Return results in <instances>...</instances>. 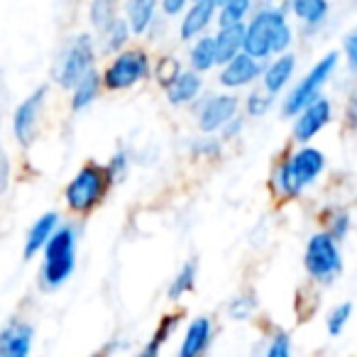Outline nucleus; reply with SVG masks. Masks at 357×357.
Listing matches in <instances>:
<instances>
[{
  "mask_svg": "<svg viewBox=\"0 0 357 357\" xmlns=\"http://www.w3.org/2000/svg\"><path fill=\"white\" fill-rule=\"evenodd\" d=\"M294 118H296V123H294V139L306 144V142H311L328 123H331L333 105H331V100L318 96V98H313L308 105H303Z\"/></svg>",
  "mask_w": 357,
  "mask_h": 357,
  "instance_id": "9d476101",
  "label": "nucleus"
},
{
  "mask_svg": "<svg viewBox=\"0 0 357 357\" xmlns=\"http://www.w3.org/2000/svg\"><path fill=\"white\" fill-rule=\"evenodd\" d=\"M220 152V144L215 139H201V144H196V154H215Z\"/></svg>",
  "mask_w": 357,
  "mask_h": 357,
  "instance_id": "ea45409f",
  "label": "nucleus"
},
{
  "mask_svg": "<svg viewBox=\"0 0 357 357\" xmlns=\"http://www.w3.org/2000/svg\"><path fill=\"white\" fill-rule=\"evenodd\" d=\"M267 3H274V0H267Z\"/></svg>",
  "mask_w": 357,
  "mask_h": 357,
  "instance_id": "37998d69",
  "label": "nucleus"
},
{
  "mask_svg": "<svg viewBox=\"0 0 357 357\" xmlns=\"http://www.w3.org/2000/svg\"><path fill=\"white\" fill-rule=\"evenodd\" d=\"M108 174H110V178H113V184L123 181L125 174H128V154H125V152L115 154V157L110 159V164H108Z\"/></svg>",
  "mask_w": 357,
  "mask_h": 357,
  "instance_id": "f704fd0d",
  "label": "nucleus"
},
{
  "mask_svg": "<svg viewBox=\"0 0 357 357\" xmlns=\"http://www.w3.org/2000/svg\"><path fill=\"white\" fill-rule=\"evenodd\" d=\"M32 331L30 323L10 321L0 331V357H27L32 350Z\"/></svg>",
  "mask_w": 357,
  "mask_h": 357,
  "instance_id": "ddd939ff",
  "label": "nucleus"
},
{
  "mask_svg": "<svg viewBox=\"0 0 357 357\" xmlns=\"http://www.w3.org/2000/svg\"><path fill=\"white\" fill-rule=\"evenodd\" d=\"M211 335H213V326L206 316H199L189 323L184 333V340H181V347H178V355L181 357H196L201 352H206L211 342Z\"/></svg>",
  "mask_w": 357,
  "mask_h": 357,
  "instance_id": "a211bd4d",
  "label": "nucleus"
},
{
  "mask_svg": "<svg viewBox=\"0 0 357 357\" xmlns=\"http://www.w3.org/2000/svg\"><path fill=\"white\" fill-rule=\"evenodd\" d=\"M248 113L252 115V118H262V115H267L269 110H272L274 105V93H269L267 89H259V91H252L248 98Z\"/></svg>",
  "mask_w": 357,
  "mask_h": 357,
  "instance_id": "c756f323",
  "label": "nucleus"
},
{
  "mask_svg": "<svg viewBox=\"0 0 357 357\" xmlns=\"http://www.w3.org/2000/svg\"><path fill=\"white\" fill-rule=\"evenodd\" d=\"M178 321H181V318H178V316H167V318H164V321L159 323L157 331H154V335L149 337L147 347H144V355H147V357L159 355V350H162V347L167 345L169 337L174 335V331H176Z\"/></svg>",
  "mask_w": 357,
  "mask_h": 357,
  "instance_id": "bb28decb",
  "label": "nucleus"
},
{
  "mask_svg": "<svg viewBox=\"0 0 357 357\" xmlns=\"http://www.w3.org/2000/svg\"><path fill=\"white\" fill-rule=\"evenodd\" d=\"M335 66H337V52H328L323 59H318L316 66H313V69L294 86L291 93L287 96V100H284V115L294 118L303 105H308L313 98H318V93H321V89L326 86V81L333 76Z\"/></svg>",
  "mask_w": 357,
  "mask_h": 357,
  "instance_id": "6e6552de",
  "label": "nucleus"
},
{
  "mask_svg": "<svg viewBox=\"0 0 357 357\" xmlns=\"http://www.w3.org/2000/svg\"><path fill=\"white\" fill-rule=\"evenodd\" d=\"M45 100H47V86H40V89H35L17 105L15 115H13V135H15V139L22 147H30L37 139Z\"/></svg>",
  "mask_w": 357,
  "mask_h": 357,
  "instance_id": "1a4fd4ad",
  "label": "nucleus"
},
{
  "mask_svg": "<svg viewBox=\"0 0 357 357\" xmlns=\"http://www.w3.org/2000/svg\"><path fill=\"white\" fill-rule=\"evenodd\" d=\"M257 308V298L255 296H235L228 303V316L235 321H245V318L252 316V311Z\"/></svg>",
  "mask_w": 357,
  "mask_h": 357,
  "instance_id": "7c9ffc66",
  "label": "nucleus"
},
{
  "mask_svg": "<svg viewBox=\"0 0 357 357\" xmlns=\"http://www.w3.org/2000/svg\"><path fill=\"white\" fill-rule=\"evenodd\" d=\"M100 35H103V52H120L125 45H128L132 30H130L128 20H120L118 17V20L110 22Z\"/></svg>",
  "mask_w": 357,
  "mask_h": 357,
  "instance_id": "a878e982",
  "label": "nucleus"
},
{
  "mask_svg": "<svg viewBox=\"0 0 357 357\" xmlns=\"http://www.w3.org/2000/svg\"><path fill=\"white\" fill-rule=\"evenodd\" d=\"M113 178L108 174V167H100V164H86L79 172L74 174L69 184H66L64 199L74 213H89L93 211L100 201L108 194Z\"/></svg>",
  "mask_w": 357,
  "mask_h": 357,
  "instance_id": "20e7f679",
  "label": "nucleus"
},
{
  "mask_svg": "<svg viewBox=\"0 0 357 357\" xmlns=\"http://www.w3.org/2000/svg\"><path fill=\"white\" fill-rule=\"evenodd\" d=\"M181 71L184 69H181L178 59H174V56H164V59H159V64H157V81L162 86H169L178 74H181Z\"/></svg>",
  "mask_w": 357,
  "mask_h": 357,
  "instance_id": "2f4dec72",
  "label": "nucleus"
},
{
  "mask_svg": "<svg viewBox=\"0 0 357 357\" xmlns=\"http://www.w3.org/2000/svg\"><path fill=\"white\" fill-rule=\"evenodd\" d=\"M215 64H218V59H215L213 37H196L189 52V66L194 71H199V74H206V71H211Z\"/></svg>",
  "mask_w": 357,
  "mask_h": 357,
  "instance_id": "4be33fe9",
  "label": "nucleus"
},
{
  "mask_svg": "<svg viewBox=\"0 0 357 357\" xmlns=\"http://www.w3.org/2000/svg\"><path fill=\"white\" fill-rule=\"evenodd\" d=\"M347 118H350V125H357V96L350 100V108H347Z\"/></svg>",
  "mask_w": 357,
  "mask_h": 357,
  "instance_id": "a19ab883",
  "label": "nucleus"
},
{
  "mask_svg": "<svg viewBox=\"0 0 357 357\" xmlns=\"http://www.w3.org/2000/svg\"><path fill=\"white\" fill-rule=\"evenodd\" d=\"M8 186H10V159H8V152L0 142V194L8 191Z\"/></svg>",
  "mask_w": 357,
  "mask_h": 357,
  "instance_id": "e433bc0d",
  "label": "nucleus"
},
{
  "mask_svg": "<svg viewBox=\"0 0 357 357\" xmlns=\"http://www.w3.org/2000/svg\"><path fill=\"white\" fill-rule=\"evenodd\" d=\"M291 25L282 8H262L245 25L243 52L262 61L272 54H284L291 47Z\"/></svg>",
  "mask_w": 357,
  "mask_h": 357,
  "instance_id": "f257e3e1",
  "label": "nucleus"
},
{
  "mask_svg": "<svg viewBox=\"0 0 357 357\" xmlns=\"http://www.w3.org/2000/svg\"><path fill=\"white\" fill-rule=\"evenodd\" d=\"M252 10V0H225L220 3V25H235V22H245V17Z\"/></svg>",
  "mask_w": 357,
  "mask_h": 357,
  "instance_id": "cd10ccee",
  "label": "nucleus"
},
{
  "mask_svg": "<svg viewBox=\"0 0 357 357\" xmlns=\"http://www.w3.org/2000/svg\"><path fill=\"white\" fill-rule=\"evenodd\" d=\"M243 40H245V22H235V25H220L218 35H213L215 42V59L218 64H225L233 56H238L243 52Z\"/></svg>",
  "mask_w": 357,
  "mask_h": 357,
  "instance_id": "6ab92c4d",
  "label": "nucleus"
},
{
  "mask_svg": "<svg viewBox=\"0 0 357 357\" xmlns=\"http://www.w3.org/2000/svg\"><path fill=\"white\" fill-rule=\"evenodd\" d=\"M220 132H223V137H225V139L235 137V135L243 132V120H240L238 115H235L233 120H228V123L223 125V130H220Z\"/></svg>",
  "mask_w": 357,
  "mask_h": 357,
  "instance_id": "4c0bfd02",
  "label": "nucleus"
},
{
  "mask_svg": "<svg viewBox=\"0 0 357 357\" xmlns=\"http://www.w3.org/2000/svg\"><path fill=\"white\" fill-rule=\"evenodd\" d=\"M59 228V215L54 211L50 213H42L35 223L27 230V240H25V259H32L35 255H40L45 250V245L50 243V238L54 235V230Z\"/></svg>",
  "mask_w": 357,
  "mask_h": 357,
  "instance_id": "2eb2a0df",
  "label": "nucleus"
},
{
  "mask_svg": "<svg viewBox=\"0 0 357 357\" xmlns=\"http://www.w3.org/2000/svg\"><path fill=\"white\" fill-rule=\"evenodd\" d=\"M196 277H199V267H196V262H186L184 267L176 272V277L172 279V284H169V298H172V301H178L181 296H186L189 291H194Z\"/></svg>",
  "mask_w": 357,
  "mask_h": 357,
  "instance_id": "b1692460",
  "label": "nucleus"
},
{
  "mask_svg": "<svg viewBox=\"0 0 357 357\" xmlns=\"http://www.w3.org/2000/svg\"><path fill=\"white\" fill-rule=\"evenodd\" d=\"M215 8H218V0H194V6L186 10L184 20H181V27H178L181 40L191 42V40H196V37H201V32L213 20Z\"/></svg>",
  "mask_w": 357,
  "mask_h": 357,
  "instance_id": "4468645a",
  "label": "nucleus"
},
{
  "mask_svg": "<svg viewBox=\"0 0 357 357\" xmlns=\"http://www.w3.org/2000/svg\"><path fill=\"white\" fill-rule=\"evenodd\" d=\"M149 76V56L144 50L118 52L113 61L103 71V86L110 91H125L137 86Z\"/></svg>",
  "mask_w": 357,
  "mask_h": 357,
  "instance_id": "0eeeda50",
  "label": "nucleus"
},
{
  "mask_svg": "<svg viewBox=\"0 0 357 357\" xmlns=\"http://www.w3.org/2000/svg\"><path fill=\"white\" fill-rule=\"evenodd\" d=\"M76 228L74 225H59L50 243L45 245V257H42L40 269V284L45 289H59L61 284L69 282L76 267Z\"/></svg>",
  "mask_w": 357,
  "mask_h": 357,
  "instance_id": "7ed1b4c3",
  "label": "nucleus"
},
{
  "mask_svg": "<svg viewBox=\"0 0 357 357\" xmlns=\"http://www.w3.org/2000/svg\"><path fill=\"white\" fill-rule=\"evenodd\" d=\"M303 264L311 279L321 284H331L342 272V255L337 248V240L331 233L311 235L303 255Z\"/></svg>",
  "mask_w": 357,
  "mask_h": 357,
  "instance_id": "423d86ee",
  "label": "nucleus"
},
{
  "mask_svg": "<svg viewBox=\"0 0 357 357\" xmlns=\"http://www.w3.org/2000/svg\"><path fill=\"white\" fill-rule=\"evenodd\" d=\"M159 0H125V20L132 35H144L157 15Z\"/></svg>",
  "mask_w": 357,
  "mask_h": 357,
  "instance_id": "aec40b11",
  "label": "nucleus"
},
{
  "mask_svg": "<svg viewBox=\"0 0 357 357\" xmlns=\"http://www.w3.org/2000/svg\"><path fill=\"white\" fill-rule=\"evenodd\" d=\"M220 3H225V0H218V6H220Z\"/></svg>",
  "mask_w": 357,
  "mask_h": 357,
  "instance_id": "79ce46f5",
  "label": "nucleus"
},
{
  "mask_svg": "<svg viewBox=\"0 0 357 357\" xmlns=\"http://www.w3.org/2000/svg\"><path fill=\"white\" fill-rule=\"evenodd\" d=\"M238 115V98L233 93H218V96H211L204 105L199 108V130L204 135H213L220 132L223 125L228 120H233Z\"/></svg>",
  "mask_w": 357,
  "mask_h": 357,
  "instance_id": "9b49d317",
  "label": "nucleus"
},
{
  "mask_svg": "<svg viewBox=\"0 0 357 357\" xmlns=\"http://www.w3.org/2000/svg\"><path fill=\"white\" fill-rule=\"evenodd\" d=\"M118 6L120 0H91V8H89L91 25L98 32H103L110 22L118 20Z\"/></svg>",
  "mask_w": 357,
  "mask_h": 357,
  "instance_id": "393cba45",
  "label": "nucleus"
},
{
  "mask_svg": "<svg viewBox=\"0 0 357 357\" xmlns=\"http://www.w3.org/2000/svg\"><path fill=\"white\" fill-rule=\"evenodd\" d=\"M186 3H189V0H162V10L167 13V15H178V13L186 8Z\"/></svg>",
  "mask_w": 357,
  "mask_h": 357,
  "instance_id": "58836bf2",
  "label": "nucleus"
},
{
  "mask_svg": "<svg viewBox=\"0 0 357 357\" xmlns=\"http://www.w3.org/2000/svg\"><path fill=\"white\" fill-rule=\"evenodd\" d=\"M262 71H264L262 61L250 56L248 52H240L238 56H233V59L223 64V69H220V84L225 89H245V86L262 79Z\"/></svg>",
  "mask_w": 357,
  "mask_h": 357,
  "instance_id": "f8f14e48",
  "label": "nucleus"
},
{
  "mask_svg": "<svg viewBox=\"0 0 357 357\" xmlns=\"http://www.w3.org/2000/svg\"><path fill=\"white\" fill-rule=\"evenodd\" d=\"M328 233H331L335 240L345 238V235L350 233V215H347L345 211H337V213H333L331 228H328Z\"/></svg>",
  "mask_w": 357,
  "mask_h": 357,
  "instance_id": "72a5a7b5",
  "label": "nucleus"
},
{
  "mask_svg": "<svg viewBox=\"0 0 357 357\" xmlns=\"http://www.w3.org/2000/svg\"><path fill=\"white\" fill-rule=\"evenodd\" d=\"M323 169H326V157L321 149L303 144L301 149L291 152L279 164V169L274 172V189L284 199H294L321 176Z\"/></svg>",
  "mask_w": 357,
  "mask_h": 357,
  "instance_id": "f03ea898",
  "label": "nucleus"
},
{
  "mask_svg": "<svg viewBox=\"0 0 357 357\" xmlns=\"http://www.w3.org/2000/svg\"><path fill=\"white\" fill-rule=\"evenodd\" d=\"M201 89H204V81H201L199 71H194V69L181 71L172 84L164 86V91H167V100L172 105L191 103V100H196V96L201 93Z\"/></svg>",
  "mask_w": 357,
  "mask_h": 357,
  "instance_id": "dca6fc26",
  "label": "nucleus"
},
{
  "mask_svg": "<svg viewBox=\"0 0 357 357\" xmlns=\"http://www.w3.org/2000/svg\"><path fill=\"white\" fill-rule=\"evenodd\" d=\"M100 86H103V79L96 69H91L79 84L71 89V110H86L100 93Z\"/></svg>",
  "mask_w": 357,
  "mask_h": 357,
  "instance_id": "412c9836",
  "label": "nucleus"
},
{
  "mask_svg": "<svg viewBox=\"0 0 357 357\" xmlns=\"http://www.w3.org/2000/svg\"><path fill=\"white\" fill-rule=\"evenodd\" d=\"M96 61V42L91 35H79L56 59L52 76L61 89H74L91 69Z\"/></svg>",
  "mask_w": 357,
  "mask_h": 357,
  "instance_id": "39448f33",
  "label": "nucleus"
},
{
  "mask_svg": "<svg viewBox=\"0 0 357 357\" xmlns=\"http://www.w3.org/2000/svg\"><path fill=\"white\" fill-rule=\"evenodd\" d=\"M294 69H296V56L294 54H277V59L269 66H264L262 71V89H267L269 93L277 96L279 91L287 89V84L291 81Z\"/></svg>",
  "mask_w": 357,
  "mask_h": 357,
  "instance_id": "f3484780",
  "label": "nucleus"
},
{
  "mask_svg": "<svg viewBox=\"0 0 357 357\" xmlns=\"http://www.w3.org/2000/svg\"><path fill=\"white\" fill-rule=\"evenodd\" d=\"M342 50H345V56H347V64H350V69L357 71V30H352L350 35L345 37V42H342Z\"/></svg>",
  "mask_w": 357,
  "mask_h": 357,
  "instance_id": "c9c22d12",
  "label": "nucleus"
},
{
  "mask_svg": "<svg viewBox=\"0 0 357 357\" xmlns=\"http://www.w3.org/2000/svg\"><path fill=\"white\" fill-rule=\"evenodd\" d=\"M350 316H352V303L350 301L337 303V306L333 308V311L328 313V318H326L328 333H331L333 337L340 335V333L345 331V326H347V321H350Z\"/></svg>",
  "mask_w": 357,
  "mask_h": 357,
  "instance_id": "c85d7f7f",
  "label": "nucleus"
},
{
  "mask_svg": "<svg viewBox=\"0 0 357 357\" xmlns=\"http://www.w3.org/2000/svg\"><path fill=\"white\" fill-rule=\"evenodd\" d=\"M291 13L308 27H318L328 15V0H291Z\"/></svg>",
  "mask_w": 357,
  "mask_h": 357,
  "instance_id": "5701e85b",
  "label": "nucleus"
},
{
  "mask_svg": "<svg viewBox=\"0 0 357 357\" xmlns=\"http://www.w3.org/2000/svg\"><path fill=\"white\" fill-rule=\"evenodd\" d=\"M291 355V340L287 333H274L267 345V357H289Z\"/></svg>",
  "mask_w": 357,
  "mask_h": 357,
  "instance_id": "473e14b6",
  "label": "nucleus"
}]
</instances>
